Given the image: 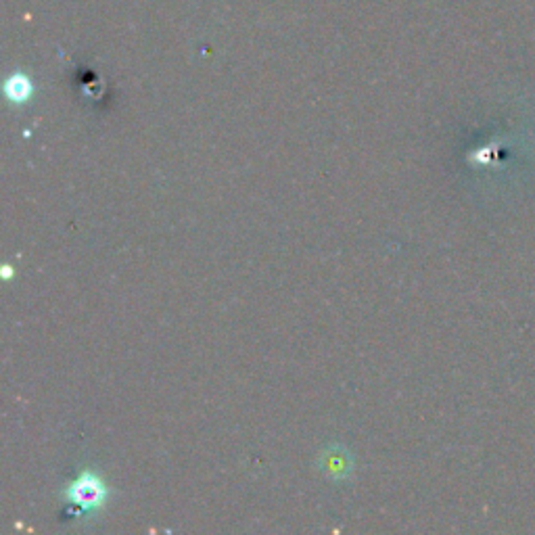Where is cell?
Wrapping results in <instances>:
<instances>
[{"mask_svg": "<svg viewBox=\"0 0 535 535\" xmlns=\"http://www.w3.org/2000/svg\"><path fill=\"white\" fill-rule=\"evenodd\" d=\"M327 469H329L335 477L347 475V473H350V469H347V456L341 454V458H335V454H329V458H327Z\"/></svg>", "mask_w": 535, "mask_h": 535, "instance_id": "3957f363", "label": "cell"}, {"mask_svg": "<svg viewBox=\"0 0 535 535\" xmlns=\"http://www.w3.org/2000/svg\"><path fill=\"white\" fill-rule=\"evenodd\" d=\"M7 95L13 99V101H23L28 99L30 95V84L26 80L21 78H13L9 84H7Z\"/></svg>", "mask_w": 535, "mask_h": 535, "instance_id": "7a4b0ae2", "label": "cell"}, {"mask_svg": "<svg viewBox=\"0 0 535 535\" xmlns=\"http://www.w3.org/2000/svg\"><path fill=\"white\" fill-rule=\"evenodd\" d=\"M67 498L72 500L76 506H80L86 513V510H95V508L103 506V502L107 498V490L97 475L84 473L72 485H69Z\"/></svg>", "mask_w": 535, "mask_h": 535, "instance_id": "6da1fadb", "label": "cell"}]
</instances>
